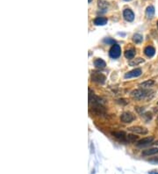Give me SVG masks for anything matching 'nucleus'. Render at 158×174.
<instances>
[{"instance_id":"obj_1","label":"nucleus","mask_w":158,"mask_h":174,"mask_svg":"<svg viewBox=\"0 0 158 174\" xmlns=\"http://www.w3.org/2000/svg\"><path fill=\"white\" fill-rule=\"evenodd\" d=\"M150 93H152L151 91H148V90H145V89H137V90H135L131 93V96L133 97V99H136V100H141V99H144L146 98H148L150 94Z\"/></svg>"},{"instance_id":"obj_2","label":"nucleus","mask_w":158,"mask_h":174,"mask_svg":"<svg viewBox=\"0 0 158 174\" xmlns=\"http://www.w3.org/2000/svg\"><path fill=\"white\" fill-rule=\"evenodd\" d=\"M91 79L93 82L98 83V84H104L106 80V77L104 74L98 72V71H93L91 73Z\"/></svg>"},{"instance_id":"obj_3","label":"nucleus","mask_w":158,"mask_h":174,"mask_svg":"<svg viewBox=\"0 0 158 174\" xmlns=\"http://www.w3.org/2000/svg\"><path fill=\"white\" fill-rule=\"evenodd\" d=\"M121 55V48L120 46L118 44H114L112 45V47L111 48L110 51H109V55L113 58V59H117L119 58Z\"/></svg>"},{"instance_id":"obj_4","label":"nucleus","mask_w":158,"mask_h":174,"mask_svg":"<svg viewBox=\"0 0 158 174\" xmlns=\"http://www.w3.org/2000/svg\"><path fill=\"white\" fill-rule=\"evenodd\" d=\"M135 120V115L130 112H125L120 115V121L123 123H130Z\"/></svg>"},{"instance_id":"obj_5","label":"nucleus","mask_w":158,"mask_h":174,"mask_svg":"<svg viewBox=\"0 0 158 174\" xmlns=\"http://www.w3.org/2000/svg\"><path fill=\"white\" fill-rule=\"evenodd\" d=\"M154 141V137L153 136H148V137H145L140 141H138L136 142V145L138 147H143V146H147L148 144H152V142Z\"/></svg>"},{"instance_id":"obj_6","label":"nucleus","mask_w":158,"mask_h":174,"mask_svg":"<svg viewBox=\"0 0 158 174\" xmlns=\"http://www.w3.org/2000/svg\"><path fill=\"white\" fill-rule=\"evenodd\" d=\"M129 131L131 132H134L135 134H140V135H146L148 134V129L146 128H143V127H140V126H134V127H131L128 128Z\"/></svg>"},{"instance_id":"obj_7","label":"nucleus","mask_w":158,"mask_h":174,"mask_svg":"<svg viewBox=\"0 0 158 174\" xmlns=\"http://www.w3.org/2000/svg\"><path fill=\"white\" fill-rule=\"evenodd\" d=\"M123 17L126 21L131 22L135 19V13L131 9H125L123 12Z\"/></svg>"},{"instance_id":"obj_8","label":"nucleus","mask_w":158,"mask_h":174,"mask_svg":"<svg viewBox=\"0 0 158 174\" xmlns=\"http://www.w3.org/2000/svg\"><path fill=\"white\" fill-rule=\"evenodd\" d=\"M142 73V70L138 68V69H135L128 73L125 74V78H132V77H140Z\"/></svg>"},{"instance_id":"obj_9","label":"nucleus","mask_w":158,"mask_h":174,"mask_svg":"<svg viewBox=\"0 0 158 174\" xmlns=\"http://www.w3.org/2000/svg\"><path fill=\"white\" fill-rule=\"evenodd\" d=\"M112 135L115 137V138H117L118 140H119V141H121V142H126V133L125 132H123V131H116V132H112Z\"/></svg>"},{"instance_id":"obj_10","label":"nucleus","mask_w":158,"mask_h":174,"mask_svg":"<svg viewBox=\"0 0 158 174\" xmlns=\"http://www.w3.org/2000/svg\"><path fill=\"white\" fill-rule=\"evenodd\" d=\"M158 153V149L157 148H151V149H148L142 151L141 155L144 157H149V156H153Z\"/></svg>"},{"instance_id":"obj_11","label":"nucleus","mask_w":158,"mask_h":174,"mask_svg":"<svg viewBox=\"0 0 158 174\" xmlns=\"http://www.w3.org/2000/svg\"><path fill=\"white\" fill-rule=\"evenodd\" d=\"M93 23L96 26H105L107 24V19L104 17H97L93 20Z\"/></svg>"},{"instance_id":"obj_12","label":"nucleus","mask_w":158,"mask_h":174,"mask_svg":"<svg viewBox=\"0 0 158 174\" xmlns=\"http://www.w3.org/2000/svg\"><path fill=\"white\" fill-rule=\"evenodd\" d=\"M135 54H136V51L135 48H129L128 50H126L125 52V57L126 59H134V57L135 56Z\"/></svg>"},{"instance_id":"obj_13","label":"nucleus","mask_w":158,"mask_h":174,"mask_svg":"<svg viewBox=\"0 0 158 174\" xmlns=\"http://www.w3.org/2000/svg\"><path fill=\"white\" fill-rule=\"evenodd\" d=\"M144 54L148 57H153L155 54V48H153L151 46H148L144 49Z\"/></svg>"},{"instance_id":"obj_14","label":"nucleus","mask_w":158,"mask_h":174,"mask_svg":"<svg viewBox=\"0 0 158 174\" xmlns=\"http://www.w3.org/2000/svg\"><path fill=\"white\" fill-rule=\"evenodd\" d=\"M94 65H95V67H96L97 69H105L106 68V62L104 61V60H102V59H97V60H95L94 61Z\"/></svg>"},{"instance_id":"obj_15","label":"nucleus","mask_w":158,"mask_h":174,"mask_svg":"<svg viewBox=\"0 0 158 174\" xmlns=\"http://www.w3.org/2000/svg\"><path fill=\"white\" fill-rule=\"evenodd\" d=\"M155 7L152 6H148L147 8V10H146V16H147V18L148 19H152L154 17V15H155Z\"/></svg>"},{"instance_id":"obj_16","label":"nucleus","mask_w":158,"mask_h":174,"mask_svg":"<svg viewBox=\"0 0 158 174\" xmlns=\"http://www.w3.org/2000/svg\"><path fill=\"white\" fill-rule=\"evenodd\" d=\"M154 84H155L154 80H147V81L141 83L140 86L141 87V88H148V87H151L152 85H154Z\"/></svg>"},{"instance_id":"obj_17","label":"nucleus","mask_w":158,"mask_h":174,"mask_svg":"<svg viewBox=\"0 0 158 174\" xmlns=\"http://www.w3.org/2000/svg\"><path fill=\"white\" fill-rule=\"evenodd\" d=\"M144 63V60L142 59V58H136V59H132L128 64L130 66H137L141 64Z\"/></svg>"},{"instance_id":"obj_18","label":"nucleus","mask_w":158,"mask_h":174,"mask_svg":"<svg viewBox=\"0 0 158 174\" xmlns=\"http://www.w3.org/2000/svg\"><path fill=\"white\" fill-rule=\"evenodd\" d=\"M138 140V136L135 135H126V142H135Z\"/></svg>"},{"instance_id":"obj_19","label":"nucleus","mask_w":158,"mask_h":174,"mask_svg":"<svg viewBox=\"0 0 158 174\" xmlns=\"http://www.w3.org/2000/svg\"><path fill=\"white\" fill-rule=\"evenodd\" d=\"M133 41H134L135 43H136V44H140V43L142 42V41H143V37H142V35H139V34H135V35L133 36Z\"/></svg>"},{"instance_id":"obj_20","label":"nucleus","mask_w":158,"mask_h":174,"mask_svg":"<svg viewBox=\"0 0 158 174\" xmlns=\"http://www.w3.org/2000/svg\"><path fill=\"white\" fill-rule=\"evenodd\" d=\"M99 6L103 10H106L107 7H108V4L106 2H103V1H100V0H99Z\"/></svg>"},{"instance_id":"obj_21","label":"nucleus","mask_w":158,"mask_h":174,"mask_svg":"<svg viewBox=\"0 0 158 174\" xmlns=\"http://www.w3.org/2000/svg\"><path fill=\"white\" fill-rule=\"evenodd\" d=\"M104 42L105 43H107V44H115V41L114 40H112V39H111V38H106V39H105L104 40Z\"/></svg>"},{"instance_id":"obj_22","label":"nucleus","mask_w":158,"mask_h":174,"mask_svg":"<svg viewBox=\"0 0 158 174\" xmlns=\"http://www.w3.org/2000/svg\"><path fill=\"white\" fill-rule=\"evenodd\" d=\"M148 174H158V170H153L148 171Z\"/></svg>"},{"instance_id":"obj_23","label":"nucleus","mask_w":158,"mask_h":174,"mask_svg":"<svg viewBox=\"0 0 158 174\" xmlns=\"http://www.w3.org/2000/svg\"><path fill=\"white\" fill-rule=\"evenodd\" d=\"M155 144H157V145H158V141H156V142H155Z\"/></svg>"},{"instance_id":"obj_24","label":"nucleus","mask_w":158,"mask_h":174,"mask_svg":"<svg viewBox=\"0 0 158 174\" xmlns=\"http://www.w3.org/2000/svg\"><path fill=\"white\" fill-rule=\"evenodd\" d=\"M88 1H89V3H90V2L92 1V0H88Z\"/></svg>"},{"instance_id":"obj_25","label":"nucleus","mask_w":158,"mask_h":174,"mask_svg":"<svg viewBox=\"0 0 158 174\" xmlns=\"http://www.w3.org/2000/svg\"><path fill=\"white\" fill-rule=\"evenodd\" d=\"M125 1H130V0H125Z\"/></svg>"},{"instance_id":"obj_26","label":"nucleus","mask_w":158,"mask_h":174,"mask_svg":"<svg viewBox=\"0 0 158 174\" xmlns=\"http://www.w3.org/2000/svg\"><path fill=\"white\" fill-rule=\"evenodd\" d=\"M157 27H158V21H157Z\"/></svg>"},{"instance_id":"obj_27","label":"nucleus","mask_w":158,"mask_h":174,"mask_svg":"<svg viewBox=\"0 0 158 174\" xmlns=\"http://www.w3.org/2000/svg\"><path fill=\"white\" fill-rule=\"evenodd\" d=\"M157 104H158V103H157Z\"/></svg>"}]
</instances>
